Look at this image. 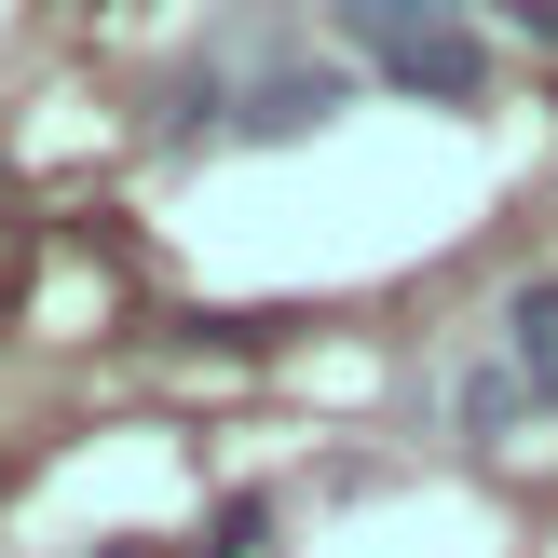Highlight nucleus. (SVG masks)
<instances>
[{
  "label": "nucleus",
  "mask_w": 558,
  "mask_h": 558,
  "mask_svg": "<svg viewBox=\"0 0 558 558\" xmlns=\"http://www.w3.org/2000/svg\"><path fill=\"white\" fill-rule=\"evenodd\" d=\"M518 409H532V396H518V368H477V381H463V423H477V436H505Z\"/></svg>",
  "instance_id": "4"
},
{
  "label": "nucleus",
  "mask_w": 558,
  "mask_h": 558,
  "mask_svg": "<svg viewBox=\"0 0 558 558\" xmlns=\"http://www.w3.org/2000/svg\"><path fill=\"white\" fill-rule=\"evenodd\" d=\"M259 532H272V505H259V490H232V505H218V545H205V558H259Z\"/></svg>",
  "instance_id": "5"
},
{
  "label": "nucleus",
  "mask_w": 558,
  "mask_h": 558,
  "mask_svg": "<svg viewBox=\"0 0 558 558\" xmlns=\"http://www.w3.org/2000/svg\"><path fill=\"white\" fill-rule=\"evenodd\" d=\"M518 27H532V41H558V0H518Z\"/></svg>",
  "instance_id": "6"
},
{
  "label": "nucleus",
  "mask_w": 558,
  "mask_h": 558,
  "mask_svg": "<svg viewBox=\"0 0 558 558\" xmlns=\"http://www.w3.org/2000/svg\"><path fill=\"white\" fill-rule=\"evenodd\" d=\"M368 69L396 82V96H436V109H477V96H490V41H477L463 14H450V27H409V41H381Z\"/></svg>",
  "instance_id": "1"
},
{
  "label": "nucleus",
  "mask_w": 558,
  "mask_h": 558,
  "mask_svg": "<svg viewBox=\"0 0 558 558\" xmlns=\"http://www.w3.org/2000/svg\"><path fill=\"white\" fill-rule=\"evenodd\" d=\"M436 14H450V0H436Z\"/></svg>",
  "instance_id": "7"
},
{
  "label": "nucleus",
  "mask_w": 558,
  "mask_h": 558,
  "mask_svg": "<svg viewBox=\"0 0 558 558\" xmlns=\"http://www.w3.org/2000/svg\"><path fill=\"white\" fill-rule=\"evenodd\" d=\"M341 96H354L341 69H287V82H259V96L232 109V136H314V123H327Z\"/></svg>",
  "instance_id": "2"
},
{
  "label": "nucleus",
  "mask_w": 558,
  "mask_h": 558,
  "mask_svg": "<svg viewBox=\"0 0 558 558\" xmlns=\"http://www.w3.org/2000/svg\"><path fill=\"white\" fill-rule=\"evenodd\" d=\"M505 368H518L532 409H558V287H518L505 300Z\"/></svg>",
  "instance_id": "3"
}]
</instances>
